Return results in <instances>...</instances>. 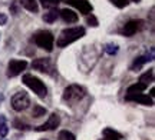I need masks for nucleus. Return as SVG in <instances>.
I'll list each match as a JSON object with an SVG mask.
<instances>
[{
  "label": "nucleus",
  "instance_id": "f257e3e1",
  "mask_svg": "<svg viewBox=\"0 0 155 140\" xmlns=\"http://www.w3.org/2000/svg\"><path fill=\"white\" fill-rule=\"evenodd\" d=\"M85 33H86V30H85V27H82V26L63 29L61 32V34H59V37L56 39V46L63 49V47L69 46L71 43H73V42L82 39L83 36H85Z\"/></svg>",
  "mask_w": 155,
  "mask_h": 140
},
{
  "label": "nucleus",
  "instance_id": "f03ea898",
  "mask_svg": "<svg viewBox=\"0 0 155 140\" xmlns=\"http://www.w3.org/2000/svg\"><path fill=\"white\" fill-rule=\"evenodd\" d=\"M85 89L79 84H71L68 86L66 89L63 90V95H62V100L68 103V104H75L78 101H81L85 97Z\"/></svg>",
  "mask_w": 155,
  "mask_h": 140
},
{
  "label": "nucleus",
  "instance_id": "7ed1b4c3",
  "mask_svg": "<svg viewBox=\"0 0 155 140\" xmlns=\"http://www.w3.org/2000/svg\"><path fill=\"white\" fill-rule=\"evenodd\" d=\"M22 82L26 84L30 90H33L40 99H45V97H46V95H48V87H46V84L39 77H36L33 74H25L22 79Z\"/></svg>",
  "mask_w": 155,
  "mask_h": 140
},
{
  "label": "nucleus",
  "instance_id": "20e7f679",
  "mask_svg": "<svg viewBox=\"0 0 155 140\" xmlns=\"http://www.w3.org/2000/svg\"><path fill=\"white\" fill-rule=\"evenodd\" d=\"M33 42L38 47H40V49H43L46 51H52L53 46H55V37L49 30H39L38 33H35Z\"/></svg>",
  "mask_w": 155,
  "mask_h": 140
},
{
  "label": "nucleus",
  "instance_id": "39448f33",
  "mask_svg": "<svg viewBox=\"0 0 155 140\" xmlns=\"http://www.w3.org/2000/svg\"><path fill=\"white\" fill-rule=\"evenodd\" d=\"M32 67L40 73H46V74H49L52 77H55L56 74H58L55 64L52 62V59H49V57H39V59H35L33 62H32Z\"/></svg>",
  "mask_w": 155,
  "mask_h": 140
},
{
  "label": "nucleus",
  "instance_id": "423d86ee",
  "mask_svg": "<svg viewBox=\"0 0 155 140\" xmlns=\"http://www.w3.org/2000/svg\"><path fill=\"white\" fill-rule=\"evenodd\" d=\"M30 106V97L26 92H19L12 97V107L15 112H23Z\"/></svg>",
  "mask_w": 155,
  "mask_h": 140
},
{
  "label": "nucleus",
  "instance_id": "0eeeda50",
  "mask_svg": "<svg viewBox=\"0 0 155 140\" xmlns=\"http://www.w3.org/2000/svg\"><path fill=\"white\" fill-rule=\"evenodd\" d=\"M28 67L26 60H19V59H12L7 64V77H16Z\"/></svg>",
  "mask_w": 155,
  "mask_h": 140
},
{
  "label": "nucleus",
  "instance_id": "6e6552de",
  "mask_svg": "<svg viewBox=\"0 0 155 140\" xmlns=\"http://www.w3.org/2000/svg\"><path fill=\"white\" fill-rule=\"evenodd\" d=\"M142 27H144V20H139V19L138 20H129L128 23L124 24L121 33H122V36H125V37H131V36H134L137 32H139Z\"/></svg>",
  "mask_w": 155,
  "mask_h": 140
},
{
  "label": "nucleus",
  "instance_id": "1a4fd4ad",
  "mask_svg": "<svg viewBox=\"0 0 155 140\" xmlns=\"http://www.w3.org/2000/svg\"><path fill=\"white\" fill-rule=\"evenodd\" d=\"M59 124H61L59 114H58V113H52L49 116V119L46 120V123L38 126L35 130H36V132H49V130H55L56 127H59Z\"/></svg>",
  "mask_w": 155,
  "mask_h": 140
},
{
  "label": "nucleus",
  "instance_id": "9d476101",
  "mask_svg": "<svg viewBox=\"0 0 155 140\" xmlns=\"http://www.w3.org/2000/svg\"><path fill=\"white\" fill-rule=\"evenodd\" d=\"M66 3L69 6L75 7L76 10H79L82 14H89L94 10V6L89 3L88 0H66Z\"/></svg>",
  "mask_w": 155,
  "mask_h": 140
},
{
  "label": "nucleus",
  "instance_id": "9b49d317",
  "mask_svg": "<svg viewBox=\"0 0 155 140\" xmlns=\"http://www.w3.org/2000/svg\"><path fill=\"white\" fill-rule=\"evenodd\" d=\"M125 100L127 101H135L139 104H144V106H152L154 100L151 96H147L144 93H137V95H127L125 96Z\"/></svg>",
  "mask_w": 155,
  "mask_h": 140
},
{
  "label": "nucleus",
  "instance_id": "f8f14e48",
  "mask_svg": "<svg viewBox=\"0 0 155 140\" xmlns=\"http://www.w3.org/2000/svg\"><path fill=\"white\" fill-rule=\"evenodd\" d=\"M152 60H154V49H151V50H150V54L147 53L145 56L137 57V59L134 60V63L131 64V70H132V72H138V70L144 66L145 63L152 62Z\"/></svg>",
  "mask_w": 155,
  "mask_h": 140
},
{
  "label": "nucleus",
  "instance_id": "ddd939ff",
  "mask_svg": "<svg viewBox=\"0 0 155 140\" xmlns=\"http://www.w3.org/2000/svg\"><path fill=\"white\" fill-rule=\"evenodd\" d=\"M59 16L62 17V20L66 23H76L78 22V13H75L73 10H71V9H62L61 11H59Z\"/></svg>",
  "mask_w": 155,
  "mask_h": 140
},
{
  "label": "nucleus",
  "instance_id": "4468645a",
  "mask_svg": "<svg viewBox=\"0 0 155 140\" xmlns=\"http://www.w3.org/2000/svg\"><path fill=\"white\" fill-rule=\"evenodd\" d=\"M20 5L28 11H32V13H38L39 11V5L36 0H20Z\"/></svg>",
  "mask_w": 155,
  "mask_h": 140
},
{
  "label": "nucleus",
  "instance_id": "2eb2a0df",
  "mask_svg": "<svg viewBox=\"0 0 155 140\" xmlns=\"http://www.w3.org/2000/svg\"><path fill=\"white\" fill-rule=\"evenodd\" d=\"M102 135L105 136V137H108V139H115V140H121L122 139L121 133L116 132V130H114L112 127H106V129H104Z\"/></svg>",
  "mask_w": 155,
  "mask_h": 140
},
{
  "label": "nucleus",
  "instance_id": "dca6fc26",
  "mask_svg": "<svg viewBox=\"0 0 155 140\" xmlns=\"http://www.w3.org/2000/svg\"><path fill=\"white\" fill-rule=\"evenodd\" d=\"M154 82V69H150L147 73H144L141 77H139V83L145 84V86H148L150 83Z\"/></svg>",
  "mask_w": 155,
  "mask_h": 140
},
{
  "label": "nucleus",
  "instance_id": "f3484780",
  "mask_svg": "<svg viewBox=\"0 0 155 140\" xmlns=\"http://www.w3.org/2000/svg\"><path fill=\"white\" fill-rule=\"evenodd\" d=\"M147 89V86L142 83H135V84H131L127 90V95H137V93H142L144 90Z\"/></svg>",
  "mask_w": 155,
  "mask_h": 140
},
{
  "label": "nucleus",
  "instance_id": "a211bd4d",
  "mask_svg": "<svg viewBox=\"0 0 155 140\" xmlns=\"http://www.w3.org/2000/svg\"><path fill=\"white\" fill-rule=\"evenodd\" d=\"M118 50H119V46L116 45V43H106V45L104 46V51H105L106 54H109V56L116 54Z\"/></svg>",
  "mask_w": 155,
  "mask_h": 140
},
{
  "label": "nucleus",
  "instance_id": "6ab92c4d",
  "mask_svg": "<svg viewBox=\"0 0 155 140\" xmlns=\"http://www.w3.org/2000/svg\"><path fill=\"white\" fill-rule=\"evenodd\" d=\"M58 17H59V11L50 10L49 13H45V14H43V22L53 23V22H56V19H58Z\"/></svg>",
  "mask_w": 155,
  "mask_h": 140
},
{
  "label": "nucleus",
  "instance_id": "aec40b11",
  "mask_svg": "<svg viewBox=\"0 0 155 140\" xmlns=\"http://www.w3.org/2000/svg\"><path fill=\"white\" fill-rule=\"evenodd\" d=\"M46 114V109L45 107H42L40 104H35L33 106V110H32V116L33 117H42V116H45Z\"/></svg>",
  "mask_w": 155,
  "mask_h": 140
},
{
  "label": "nucleus",
  "instance_id": "412c9836",
  "mask_svg": "<svg viewBox=\"0 0 155 140\" xmlns=\"http://www.w3.org/2000/svg\"><path fill=\"white\" fill-rule=\"evenodd\" d=\"M39 2H40V5L43 6L45 9H55L61 3V0H39Z\"/></svg>",
  "mask_w": 155,
  "mask_h": 140
},
{
  "label": "nucleus",
  "instance_id": "4be33fe9",
  "mask_svg": "<svg viewBox=\"0 0 155 140\" xmlns=\"http://www.w3.org/2000/svg\"><path fill=\"white\" fill-rule=\"evenodd\" d=\"M7 133H9V127H7V123H6V117L0 116V136L6 137Z\"/></svg>",
  "mask_w": 155,
  "mask_h": 140
},
{
  "label": "nucleus",
  "instance_id": "5701e85b",
  "mask_svg": "<svg viewBox=\"0 0 155 140\" xmlns=\"http://www.w3.org/2000/svg\"><path fill=\"white\" fill-rule=\"evenodd\" d=\"M58 140H76L75 139V135L68 132V130H62L59 136H58Z\"/></svg>",
  "mask_w": 155,
  "mask_h": 140
},
{
  "label": "nucleus",
  "instance_id": "b1692460",
  "mask_svg": "<svg viewBox=\"0 0 155 140\" xmlns=\"http://www.w3.org/2000/svg\"><path fill=\"white\" fill-rule=\"evenodd\" d=\"M86 23H88L89 26H92V27H98L99 26V22H98V19L92 14V13H89L86 14Z\"/></svg>",
  "mask_w": 155,
  "mask_h": 140
},
{
  "label": "nucleus",
  "instance_id": "393cba45",
  "mask_svg": "<svg viewBox=\"0 0 155 140\" xmlns=\"http://www.w3.org/2000/svg\"><path fill=\"white\" fill-rule=\"evenodd\" d=\"M112 5L116 6L118 9H124V7H127L129 5V0H109Z\"/></svg>",
  "mask_w": 155,
  "mask_h": 140
},
{
  "label": "nucleus",
  "instance_id": "a878e982",
  "mask_svg": "<svg viewBox=\"0 0 155 140\" xmlns=\"http://www.w3.org/2000/svg\"><path fill=\"white\" fill-rule=\"evenodd\" d=\"M13 126H15L16 129H19V130H29L30 129V126H29V124L20 123L19 120H15V122H13Z\"/></svg>",
  "mask_w": 155,
  "mask_h": 140
},
{
  "label": "nucleus",
  "instance_id": "bb28decb",
  "mask_svg": "<svg viewBox=\"0 0 155 140\" xmlns=\"http://www.w3.org/2000/svg\"><path fill=\"white\" fill-rule=\"evenodd\" d=\"M6 23H7V16L5 13H0V26H5Z\"/></svg>",
  "mask_w": 155,
  "mask_h": 140
},
{
  "label": "nucleus",
  "instance_id": "cd10ccee",
  "mask_svg": "<svg viewBox=\"0 0 155 140\" xmlns=\"http://www.w3.org/2000/svg\"><path fill=\"white\" fill-rule=\"evenodd\" d=\"M150 96H151V97H154V96H155V90H154V89H151V93H150Z\"/></svg>",
  "mask_w": 155,
  "mask_h": 140
},
{
  "label": "nucleus",
  "instance_id": "c85d7f7f",
  "mask_svg": "<svg viewBox=\"0 0 155 140\" xmlns=\"http://www.w3.org/2000/svg\"><path fill=\"white\" fill-rule=\"evenodd\" d=\"M3 99H5V96H3V95H2V93H0V103L3 101Z\"/></svg>",
  "mask_w": 155,
  "mask_h": 140
},
{
  "label": "nucleus",
  "instance_id": "c756f323",
  "mask_svg": "<svg viewBox=\"0 0 155 140\" xmlns=\"http://www.w3.org/2000/svg\"><path fill=\"white\" fill-rule=\"evenodd\" d=\"M131 2H134V3H139L141 0H131Z\"/></svg>",
  "mask_w": 155,
  "mask_h": 140
},
{
  "label": "nucleus",
  "instance_id": "7c9ffc66",
  "mask_svg": "<svg viewBox=\"0 0 155 140\" xmlns=\"http://www.w3.org/2000/svg\"><path fill=\"white\" fill-rule=\"evenodd\" d=\"M101 140H115V139H108V137H105V139H101Z\"/></svg>",
  "mask_w": 155,
  "mask_h": 140
},
{
  "label": "nucleus",
  "instance_id": "2f4dec72",
  "mask_svg": "<svg viewBox=\"0 0 155 140\" xmlns=\"http://www.w3.org/2000/svg\"><path fill=\"white\" fill-rule=\"evenodd\" d=\"M3 140H6V139H3Z\"/></svg>",
  "mask_w": 155,
  "mask_h": 140
}]
</instances>
